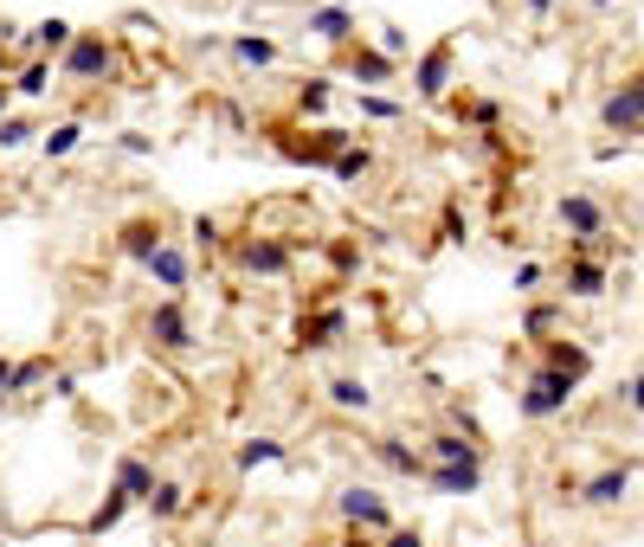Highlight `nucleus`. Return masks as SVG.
Returning a JSON list of instances; mask_svg holds the SVG:
<instances>
[{
  "label": "nucleus",
  "instance_id": "4c0bfd02",
  "mask_svg": "<svg viewBox=\"0 0 644 547\" xmlns=\"http://www.w3.org/2000/svg\"><path fill=\"white\" fill-rule=\"evenodd\" d=\"M374 52H387V59H393V65H400V59H407V33H400V27H380Z\"/></svg>",
  "mask_w": 644,
  "mask_h": 547
},
{
  "label": "nucleus",
  "instance_id": "e433bc0d",
  "mask_svg": "<svg viewBox=\"0 0 644 547\" xmlns=\"http://www.w3.org/2000/svg\"><path fill=\"white\" fill-rule=\"evenodd\" d=\"M193 239H200L207 252H226V225H220V219H193Z\"/></svg>",
  "mask_w": 644,
  "mask_h": 547
},
{
  "label": "nucleus",
  "instance_id": "6e6552de",
  "mask_svg": "<svg viewBox=\"0 0 644 547\" xmlns=\"http://www.w3.org/2000/svg\"><path fill=\"white\" fill-rule=\"evenodd\" d=\"M336 509L348 528H361V535H387L393 528V515H387V496H380L374 483H348L336 496Z\"/></svg>",
  "mask_w": 644,
  "mask_h": 547
},
{
  "label": "nucleus",
  "instance_id": "39448f33",
  "mask_svg": "<svg viewBox=\"0 0 644 547\" xmlns=\"http://www.w3.org/2000/svg\"><path fill=\"white\" fill-rule=\"evenodd\" d=\"M600 129L606 136H619V143H632L644 129V77L632 72L619 91H606V104H600Z\"/></svg>",
  "mask_w": 644,
  "mask_h": 547
},
{
  "label": "nucleus",
  "instance_id": "79ce46f5",
  "mask_svg": "<svg viewBox=\"0 0 644 547\" xmlns=\"http://www.w3.org/2000/svg\"><path fill=\"white\" fill-rule=\"evenodd\" d=\"M336 547H380V535H361V528H348V535H341Z\"/></svg>",
  "mask_w": 644,
  "mask_h": 547
},
{
  "label": "nucleus",
  "instance_id": "c9c22d12",
  "mask_svg": "<svg viewBox=\"0 0 644 547\" xmlns=\"http://www.w3.org/2000/svg\"><path fill=\"white\" fill-rule=\"evenodd\" d=\"M123 509H129V496H123V490H110V503H104V509L84 522V535H110L116 522H123Z\"/></svg>",
  "mask_w": 644,
  "mask_h": 547
},
{
  "label": "nucleus",
  "instance_id": "9d476101",
  "mask_svg": "<svg viewBox=\"0 0 644 547\" xmlns=\"http://www.w3.org/2000/svg\"><path fill=\"white\" fill-rule=\"evenodd\" d=\"M309 39H323L329 52H341V45L361 39V20H355L341 0H323V7H309Z\"/></svg>",
  "mask_w": 644,
  "mask_h": 547
},
{
  "label": "nucleus",
  "instance_id": "f8f14e48",
  "mask_svg": "<svg viewBox=\"0 0 644 547\" xmlns=\"http://www.w3.org/2000/svg\"><path fill=\"white\" fill-rule=\"evenodd\" d=\"M142 271H149V277H155V284H161L168 296H181V291H188V277H193V257L181 252V245H168V239H161V245L142 257Z\"/></svg>",
  "mask_w": 644,
  "mask_h": 547
},
{
  "label": "nucleus",
  "instance_id": "f03ea898",
  "mask_svg": "<svg viewBox=\"0 0 644 547\" xmlns=\"http://www.w3.org/2000/svg\"><path fill=\"white\" fill-rule=\"evenodd\" d=\"M271 143H277V155L284 161H309V168H329L341 148L355 143L348 129H336V123H316V129H291V123H277L271 129Z\"/></svg>",
  "mask_w": 644,
  "mask_h": 547
},
{
  "label": "nucleus",
  "instance_id": "37998d69",
  "mask_svg": "<svg viewBox=\"0 0 644 547\" xmlns=\"http://www.w3.org/2000/svg\"><path fill=\"white\" fill-rule=\"evenodd\" d=\"M0 400H13V361L0 355Z\"/></svg>",
  "mask_w": 644,
  "mask_h": 547
},
{
  "label": "nucleus",
  "instance_id": "7c9ffc66",
  "mask_svg": "<svg viewBox=\"0 0 644 547\" xmlns=\"http://www.w3.org/2000/svg\"><path fill=\"white\" fill-rule=\"evenodd\" d=\"M39 136V116H27V109H7L0 116V148H27Z\"/></svg>",
  "mask_w": 644,
  "mask_h": 547
},
{
  "label": "nucleus",
  "instance_id": "bb28decb",
  "mask_svg": "<svg viewBox=\"0 0 644 547\" xmlns=\"http://www.w3.org/2000/svg\"><path fill=\"white\" fill-rule=\"evenodd\" d=\"M77 143H84V123H77V116H65V123H52V129H39V148H45L52 161H59V155H72Z\"/></svg>",
  "mask_w": 644,
  "mask_h": 547
},
{
  "label": "nucleus",
  "instance_id": "c85d7f7f",
  "mask_svg": "<svg viewBox=\"0 0 644 547\" xmlns=\"http://www.w3.org/2000/svg\"><path fill=\"white\" fill-rule=\"evenodd\" d=\"M7 91H13V97H45V91H52V59H27V72L13 77Z\"/></svg>",
  "mask_w": 644,
  "mask_h": 547
},
{
  "label": "nucleus",
  "instance_id": "0eeeda50",
  "mask_svg": "<svg viewBox=\"0 0 644 547\" xmlns=\"http://www.w3.org/2000/svg\"><path fill=\"white\" fill-rule=\"evenodd\" d=\"M149 341L161 348V355H188L193 341H200V335H193V323H188V303H181V296H161V303L149 309Z\"/></svg>",
  "mask_w": 644,
  "mask_h": 547
},
{
  "label": "nucleus",
  "instance_id": "f257e3e1",
  "mask_svg": "<svg viewBox=\"0 0 644 547\" xmlns=\"http://www.w3.org/2000/svg\"><path fill=\"white\" fill-rule=\"evenodd\" d=\"M116 39L110 33H72V45L52 59V77H65V84H104L116 77Z\"/></svg>",
  "mask_w": 644,
  "mask_h": 547
},
{
  "label": "nucleus",
  "instance_id": "58836bf2",
  "mask_svg": "<svg viewBox=\"0 0 644 547\" xmlns=\"http://www.w3.org/2000/svg\"><path fill=\"white\" fill-rule=\"evenodd\" d=\"M541 277H548L541 264H516V291H522V296H529V291H541Z\"/></svg>",
  "mask_w": 644,
  "mask_h": 547
},
{
  "label": "nucleus",
  "instance_id": "c756f323",
  "mask_svg": "<svg viewBox=\"0 0 644 547\" xmlns=\"http://www.w3.org/2000/svg\"><path fill=\"white\" fill-rule=\"evenodd\" d=\"M355 104H361L368 123H400V116H407V104H400V97H387V91H355Z\"/></svg>",
  "mask_w": 644,
  "mask_h": 547
},
{
  "label": "nucleus",
  "instance_id": "2f4dec72",
  "mask_svg": "<svg viewBox=\"0 0 644 547\" xmlns=\"http://www.w3.org/2000/svg\"><path fill=\"white\" fill-rule=\"evenodd\" d=\"M155 245H161V225H155V219H129V225H123V252L129 257H149Z\"/></svg>",
  "mask_w": 644,
  "mask_h": 547
},
{
  "label": "nucleus",
  "instance_id": "4be33fe9",
  "mask_svg": "<svg viewBox=\"0 0 644 547\" xmlns=\"http://www.w3.org/2000/svg\"><path fill=\"white\" fill-rule=\"evenodd\" d=\"M329 406H336V412H368V406H374V387H368L361 374H336V380H329Z\"/></svg>",
  "mask_w": 644,
  "mask_h": 547
},
{
  "label": "nucleus",
  "instance_id": "a19ab883",
  "mask_svg": "<svg viewBox=\"0 0 644 547\" xmlns=\"http://www.w3.org/2000/svg\"><path fill=\"white\" fill-rule=\"evenodd\" d=\"M380 547H425V541H419V528H387Z\"/></svg>",
  "mask_w": 644,
  "mask_h": 547
},
{
  "label": "nucleus",
  "instance_id": "a878e982",
  "mask_svg": "<svg viewBox=\"0 0 644 547\" xmlns=\"http://www.w3.org/2000/svg\"><path fill=\"white\" fill-rule=\"evenodd\" d=\"M116 490H123L129 503H142V496L155 490V471L142 464V457H123V464H116Z\"/></svg>",
  "mask_w": 644,
  "mask_h": 547
},
{
  "label": "nucleus",
  "instance_id": "20e7f679",
  "mask_svg": "<svg viewBox=\"0 0 644 547\" xmlns=\"http://www.w3.org/2000/svg\"><path fill=\"white\" fill-rule=\"evenodd\" d=\"M568 400H573V380L568 374H555V367H541L535 361L529 367V380H522V419H555V412H568Z\"/></svg>",
  "mask_w": 644,
  "mask_h": 547
},
{
  "label": "nucleus",
  "instance_id": "5701e85b",
  "mask_svg": "<svg viewBox=\"0 0 644 547\" xmlns=\"http://www.w3.org/2000/svg\"><path fill=\"white\" fill-rule=\"evenodd\" d=\"M561 328H568V309H561V303H529V309H522V335H529V341H548V335H561Z\"/></svg>",
  "mask_w": 644,
  "mask_h": 547
},
{
  "label": "nucleus",
  "instance_id": "473e14b6",
  "mask_svg": "<svg viewBox=\"0 0 644 547\" xmlns=\"http://www.w3.org/2000/svg\"><path fill=\"white\" fill-rule=\"evenodd\" d=\"M258 464H284V444L277 438H245L239 444V471H258Z\"/></svg>",
  "mask_w": 644,
  "mask_h": 547
},
{
  "label": "nucleus",
  "instance_id": "412c9836",
  "mask_svg": "<svg viewBox=\"0 0 644 547\" xmlns=\"http://www.w3.org/2000/svg\"><path fill=\"white\" fill-rule=\"evenodd\" d=\"M72 20H39L33 33H20L27 39V52H33V59H59V52H65V45H72Z\"/></svg>",
  "mask_w": 644,
  "mask_h": 547
},
{
  "label": "nucleus",
  "instance_id": "f704fd0d",
  "mask_svg": "<svg viewBox=\"0 0 644 547\" xmlns=\"http://www.w3.org/2000/svg\"><path fill=\"white\" fill-rule=\"evenodd\" d=\"M457 116H464V123H477V129H490V136H496V123H503V104H490V97H471V104H464V97H457Z\"/></svg>",
  "mask_w": 644,
  "mask_h": 547
},
{
  "label": "nucleus",
  "instance_id": "6ab92c4d",
  "mask_svg": "<svg viewBox=\"0 0 644 547\" xmlns=\"http://www.w3.org/2000/svg\"><path fill=\"white\" fill-rule=\"evenodd\" d=\"M368 451H374V457L393 476H425V451H419V444H407V438H374Z\"/></svg>",
  "mask_w": 644,
  "mask_h": 547
},
{
  "label": "nucleus",
  "instance_id": "72a5a7b5",
  "mask_svg": "<svg viewBox=\"0 0 644 547\" xmlns=\"http://www.w3.org/2000/svg\"><path fill=\"white\" fill-rule=\"evenodd\" d=\"M39 380H52V355H33V361H13V393H33Z\"/></svg>",
  "mask_w": 644,
  "mask_h": 547
},
{
  "label": "nucleus",
  "instance_id": "a18cd8bd",
  "mask_svg": "<svg viewBox=\"0 0 644 547\" xmlns=\"http://www.w3.org/2000/svg\"><path fill=\"white\" fill-rule=\"evenodd\" d=\"M7 109H13V91H7V84H0V116H7Z\"/></svg>",
  "mask_w": 644,
  "mask_h": 547
},
{
  "label": "nucleus",
  "instance_id": "c03bdc74",
  "mask_svg": "<svg viewBox=\"0 0 644 547\" xmlns=\"http://www.w3.org/2000/svg\"><path fill=\"white\" fill-rule=\"evenodd\" d=\"M529 13L541 20V13H555V0H529Z\"/></svg>",
  "mask_w": 644,
  "mask_h": 547
},
{
  "label": "nucleus",
  "instance_id": "f3484780",
  "mask_svg": "<svg viewBox=\"0 0 644 547\" xmlns=\"http://www.w3.org/2000/svg\"><path fill=\"white\" fill-rule=\"evenodd\" d=\"M425 483H432L439 496H477L484 464H425Z\"/></svg>",
  "mask_w": 644,
  "mask_h": 547
},
{
  "label": "nucleus",
  "instance_id": "9b49d317",
  "mask_svg": "<svg viewBox=\"0 0 644 547\" xmlns=\"http://www.w3.org/2000/svg\"><path fill=\"white\" fill-rule=\"evenodd\" d=\"M341 335H348V309H341V303H323V309H309L304 323H297V341H291V348H336Z\"/></svg>",
  "mask_w": 644,
  "mask_h": 547
},
{
  "label": "nucleus",
  "instance_id": "b1692460",
  "mask_svg": "<svg viewBox=\"0 0 644 547\" xmlns=\"http://www.w3.org/2000/svg\"><path fill=\"white\" fill-rule=\"evenodd\" d=\"M336 104V77H304V84H297V116H323V109Z\"/></svg>",
  "mask_w": 644,
  "mask_h": 547
},
{
  "label": "nucleus",
  "instance_id": "dca6fc26",
  "mask_svg": "<svg viewBox=\"0 0 644 547\" xmlns=\"http://www.w3.org/2000/svg\"><path fill=\"white\" fill-rule=\"evenodd\" d=\"M606 264L600 257H568L561 264V296H606Z\"/></svg>",
  "mask_w": 644,
  "mask_h": 547
},
{
  "label": "nucleus",
  "instance_id": "ea45409f",
  "mask_svg": "<svg viewBox=\"0 0 644 547\" xmlns=\"http://www.w3.org/2000/svg\"><path fill=\"white\" fill-rule=\"evenodd\" d=\"M116 148H123V155H149V148H155V136H142V129H129V136H116Z\"/></svg>",
  "mask_w": 644,
  "mask_h": 547
},
{
  "label": "nucleus",
  "instance_id": "4468645a",
  "mask_svg": "<svg viewBox=\"0 0 644 547\" xmlns=\"http://www.w3.org/2000/svg\"><path fill=\"white\" fill-rule=\"evenodd\" d=\"M561 225H568V239H600L606 232V207L593 200V193H561Z\"/></svg>",
  "mask_w": 644,
  "mask_h": 547
},
{
  "label": "nucleus",
  "instance_id": "393cba45",
  "mask_svg": "<svg viewBox=\"0 0 644 547\" xmlns=\"http://www.w3.org/2000/svg\"><path fill=\"white\" fill-rule=\"evenodd\" d=\"M142 503L155 509V522H175V515L188 509V490H181V483H168V476H155V490L142 496Z\"/></svg>",
  "mask_w": 644,
  "mask_h": 547
},
{
  "label": "nucleus",
  "instance_id": "cd10ccee",
  "mask_svg": "<svg viewBox=\"0 0 644 547\" xmlns=\"http://www.w3.org/2000/svg\"><path fill=\"white\" fill-rule=\"evenodd\" d=\"M368 168H374V148H368V143H348L336 161H329V175H336V181H361Z\"/></svg>",
  "mask_w": 644,
  "mask_h": 547
},
{
  "label": "nucleus",
  "instance_id": "7ed1b4c3",
  "mask_svg": "<svg viewBox=\"0 0 644 547\" xmlns=\"http://www.w3.org/2000/svg\"><path fill=\"white\" fill-rule=\"evenodd\" d=\"M457 84V39H439V45H425L413 59V91L425 104H445Z\"/></svg>",
  "mask_w": 644,
  "mask_h": 547
},
{
  "label": "nucleus",
  "instance_id": "aec40b11",
  "mask_svg": "<svg viewBox=\"0 0 644 547\" xmlns=\"http://www.w3.org/2000/svg\"><path fill=\"white\" fill-rule=\"evenodd\" d=\"M226 52L245 65V72H271V65H277V39H265V33H232Z\"/></svg>",
  "mask_w": 644,
  "mask_h": 547
},
{
  "label": "nucleus",
  "instance_id": "2eb2a0df",
  "mask_svg": "<svg viewBox=\"0 0 644 547\" xmlns=\"http://www.w3.org/2000/svg\"><path fill=\"white\" fill-rule=\"evenodd\" d=\"M632 471H638V464L625 457V464H612V471L587 476V483H580V503H587V509H612V503H625V490H632Z\"/></svg>",
  "mask_w": 644,
  "mask_h": 547
},
{
  "label": "nucleus",
  "instance_id": "a211bd4d",
  "mask_svg": "<svg viewBox=\"0 0 644 547\" xmlns=\"http://www.w3.org/2000/svg\"><path fill=\"white\" fill-rule=\"evenodd\" d=\"M425 464H484V444H477V438H464V432H432Z\"/></svg>",
  "mask_w": 644,
  "mask_h": 547
},
{
  "label": "nucleus",
  "instance_id": "ddd939ff",
  "mask_svg": "<svg viewBox=\"0 0 644 547\" xmlns=\"http://www.w3.org/2000/svg\"><path fill=\"white\" fill-rule=\"evenodd\" d=\"M541 367H555V374H568L573 387H580V380L593 374V348H580V341H573L568 328H561V335H548V341H541Z\"/></svg>",
  "mask_w": 644,
  "mask_h": 547
},
{
  "label": "nucleus",
  "instance_id": "423d86ee",
  "mask_svg": "<svg viewBox=\"0 0 644 547\" xmlns=\"http://www.w3.org/2000/svg\"><path fill=\"white\" fill-rule=\"evenodd\" d=\"M232 264H239L245 277H291L297 252H291L284 239H271V232H252V239H239V245H232Z\"/></svg>",
  "mask_w": 644,
  "mask_h": 547
},
{
  "label": "nucleus",
  "instance_id": "1a4fd4ad",
  "mask_svg": "<svg viewBox=\"0 0 644 547\" xmlns=\"http://www.w3.org/2000/svg\"><path fill=\"white\" fill-rule=\"evenodd\" d=\"M336 72L355 77L361 91H374V84H393V77H400V65H393L387 52H374L368 39H355V45H341V52H336Z\"/></svg>",
  "mask_w": 644,
  "mask_h": 547
}]
</instances>
